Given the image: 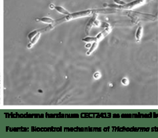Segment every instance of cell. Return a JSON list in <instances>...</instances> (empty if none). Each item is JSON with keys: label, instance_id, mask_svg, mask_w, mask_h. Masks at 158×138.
Segmentation results:
<instances>
[{"label": "cell", "instance_id": "1", "mask_svg": "<svg viewBox=\"0 0 158 138\" xmlns=\"http://www.w3.org/2000/svg\"><path fill=\"white\" fill-rule=\"evenodd\" d=\"M95 13V10H83L82 11L76 12L73 13H70L69 15L64 16L63 17L55 20L53 23L54 26L55 27L56 26L63 23L64 22H68L69 21L73 20L74 19H79L80 18L85 17L92 14V13Z\"/></svg>", "mask_w": 158, "mask_h": 138}, {"label": "cell", "instance_id": "2", "mask_svg": "<svg viewBox=\"0 0 158 138\" xmlns=\"http://www.w3.org/2000/svg\"><path fill=\"white\" fill-rule=\"evenodd\" d=\"M111 31V28L108 26L105 30L101 32L99 34L97 35L96 37H87L83 39V41L87 43H91V42H99L105 38L108 34H109Z\"/></svg>", "mask_w": 158, "mask_h": 138}, {"label": "cell", "instance_id": "3", "mask_svg": "<svg viewBox=\"0 0 158 138\" xmlns=\"http://www.w3.org/2000/svg\"><path fill=\"white\" fill-rule=\"evenodd\" d=\"M49 7H50V8H51V9H55L56 11H57L59 13L64 15L65 16L68 15H69V14H70L69 12L68 11V10H66L65 9H64L63 7H62L61 6H55V5H54L53 4H51V5L49 6Z\"/></svg>", "mask_w": 158, "mask_h": 138}, {"label": "cell", "instance_id": "4", "mask_svg": "<svg viewBox=\"0 0 158 138\" xmlns=\"http://www.w3.org/2000/svg\"><path fill=\"white\" fill-rule=\"evenodd\" d=\"M96 15H94L92 18L90 20L89 22L88 23V25L86 26V28H85V32H86L87 34H89V31H90L91 28H92V26H94L95 21L96 20Z\"/></svg>", "mask_w": 158, "mask_h": 138}, {"label": "cell", "instance_id": "5", "mask_svg": "<svg viewBox=\"0 0 158 138\" xmlns=\"http://www.w3.org/2000/svg\"><path fill=\"white\" fill-rule=\"evenodd\" d=\"M36 21L38 22H42L45 23H48V24H52L54 23L55 20L49 17H43L40 18L36 19Z\"/></svg>", "mask_w": 158, "mask_h": 138}, {"label": "cell", "instance_id": "6", "mask_svg": "<svg viewBox=\"0 0 158 138\" xmlns=\"http://www.w3.org/2000/svg\"><path fill=\"white\" fill-rule=\"evenodd\" d=\"M40 36L41 33L39 32L36 35V36H35L33 38V39H32V40L30 41L29 43L27 45V48H31L33 46V45H35L37 42L38 41L40 37Z\"/></svg>", "mask_w": 158, "mask_h": 138}, {"label": "cell", "instance_id": "7", "mask_svg": "<svg viewBox=\"0 0 158 138\" xmlns=\"http://www.w3.org/2000/svg\"><path fill=\"white\" fill-rule=\"evenodd\" d=\"M99 43L98 42H94L92 44V46H91L90 48L89 49V51L86 53V54L88 55H90L92 53V52L95 51V49H96L98 46Z\"/></svg>", "mask_w": 158, "mask_h": 138}, {"label": "cell", "instance_id": "8", "mask_svg": "<svg viewBox=\"0 0 158 138\" xmlns=\"http://www.w3.org/2000/svg\"><path fill=\"white\" fill-rule=\"evenodd\" d=\"M39 32L38 31V30H34L33 31L31 32L27 36L29 41H31L32 39H33V38L35 36H36V35Z\"/></svg>", "mask_w": 158, "mask_h": 138}, {"label": "cell", "instance_id": "9", "mask_svg": "<svg viewBox=\"0 0 158 138\" xmlns=\"http://www.w3.org/2000/svg\"><path fill=\"white\" fill-rule=\"evenodd\" d=\"M141 36H142V28L141 27L138 28L137 31L136 35V37L137 40H139V39L141 38Z\"/></svg>", "mask_w": 158, "mask_h": 138}, {"label": "cell", "instance_id": "10", "mask_svg": "<svg viewBox=\"0 0 158 138\" xmlns=\"http://www.w3.org/2000/svg\"><path fill=\"white\" fill-rule=\"evenodd\" d=\"M122 83L125 85H127L129 83V81H128V80L127 79V78H124L122 80Z\"/></svg>", "mask_w": 158, "mask_h": 138}]
</instances>
